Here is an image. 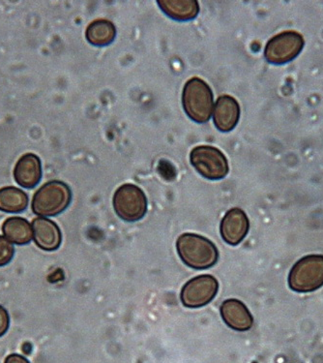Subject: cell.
<instances>
[{"label":"cell","instance_id":"cell-1","mask_svg":"<svg viewBox=\"0 0 323 363\" xmlns=\"http://www.w3.org/2000/svg\"><path fill=\"white\" fill-rule=\"evenodd\" d=\"M177 253L188 267L208 269L218 261L215 245L208 238L196 234H183L176 241Z\"/></svg>","mask_w":323,"mask_h":363},{"label":"cell","instance_id":"cell-2","mask_svg":"<svg viewBox=\"0 0 323 363\" xmlns=\"http://www.w3.org/2000/svg\"><path fill=\"white\" fill-rule=\"evenodd\" d=\"M182 105L186 115L197 123H205L213 111V92L208 83L195 77L185 84Z\"/></svg>","mask_w":323,"mask_h":363},{"label":"cell","instance_id":"cell-3","mask_svg":"<svg viewBox=\"0 0 323 363\" xmlns=\"http://www.w3.org/2000/svg\"><path fill=\"white\" fill-rule=\"evenodd\" d=\"M72 193L64 182L52 180L40 187L33 196L31 208L36 216H57L70 205Z\"/></svg>","mask_w":323,"mask_h":363},{"label":"cell","instance_id":"cell-4","mask_svg":"<svg viewBox=\"0 0 323 363\" xmlns=\"http://www.w3.org/2000/svg\"><path fill=\"white\" fill-rule=\"evenodd\" d=\"M288 285L298 293H310L323 286V256L309 255L299 259L288 275Z\"/></svg>","mask_w":323,"mask_h":363},{"label":"cell","instance_id":"cell-5","mask_svg":"<svg viewBox=\"0 0 323 363\" xmlns=\"http://www.w3.org/2000/svg\"><path fill=\"white\" fill-rule=\"evenodd\" d=\"M115 213L127 222H136L147 213V198L137 185H121L113 195Z\"/></svg>","mask_w":323,"mask_h":363},{"label":"cell","instance_id":"cell-6","mask_svg":"<svg viewBox=\"0 0 323 363\" xmlns=\"http://www.w3.org/2000/svg\"><path fill=\"white\" fill-rule=\"evenodd\" d=\"M190 161L196 171L205 179H223L229 174L230 167L224 153L211 145H198L191 151Z\"/></svg>","mask_w":323,"mask_h":363},{"label":"cell","instance_id":"cell-7","mask_svg":"<svg viewBox=\"0 0 323 363\" xmlns=\"http://www.w3.org/2000/svg\"><path fill=\"white\" fill-rule=\"evenodd\" d=\"M303 47L304 39L300 33L284 31L269 40L264 50V57L273 65H285L295 60Z\"/></svg>","mask_w":323,"mask_h":363},{"label":"cell","instance_id":"cell-8","mask_svg":"<svg viewBox=\"0 0 323 363\" xmlns=\"http://www.w3.org/2000/svg\"><path fill=\"white\" fill-rule=\"evenodd\" d=\"M219 284L212 275H200L188 281L181 291L182 303L188 308H200L213 301L218 293Z\"/></svg>","mask_w":323,"mask_h":363},{"label":"cell","instance_id":"cell-9","mask_svg":"<svg viewBox=\"0 0 323 363\" xmlns=\"http://www.w3.org/2000/svg\"><path fill=\"white\" fill-rule=\"evenodd\" d=\"M249 219L242 209L232 208L221 222V235L227 245H237L243 241L249 232Z\"/></svg>","mask_w":323,"mask_h":363},{"label":"cell","instance_id":"cell-10","mask_svg":"<svg viewBox=\"0 0 323 363\" xmlns=\"http://www.w3.org/2000/svg\"><path fill=\"white\" fill-rule=\"evenodd\" d=\"M240 118V106L230 95L220 96L214 106L213 121L216 128L223 133L232 131Z\"/></svg>","mask_w":323,"mask_h":363},{"label":"cell","instance_id":"cell-11","mask_svg":"<svg viewBox=\"0 0 323 363\" xmlns=\"http://www.w3.org/2000/svg\"><path fill=\"white\" fill-rule=\"evenodd\" d=\"M36 245L44 251H55L62 245V230L57 223L46 217H38L31 223Z\"/></svg>","mask_w":323,"mask_h":363},{"label":"cell","instance_id":"cell-12","mask_svg":"<svg viewBox=\"0 0 323 363\" xmlns=\"http://www.w3.org/2000/svg\"><path fill=\"white\" fill-rule=\"evenodd\" d=\"M227 325L237 331H247L254 325V318L243 302L238 299H227L220 308Z\"/></svg>","mask_w":323,"mask_h":363},{"label":"cell","instance_id":"cell-13","mask_svg":"<svg viewBox=\"0 0 323 363\" xmlns=\"http://www.w3.org/2000/svg\"><path fill=\"white\" fill-rule=\"evenodd\" d=\"M42 177L41 161L34 153H26L18 159L14 169V179L23 188L35 187Z\"/></svg>","mask_w":323,"mask_h":363},{"label":"cell","instance_id":"cell-14","mask_svg":"<svg viewBox=\"0 0 323 363\" xmlns=\"http://www.w3.org/2000/svg\"><path fill=\"white\" fill-rule=\"evenodd\" d=\"M157 4L168 17L179 22L193 20L200 13L197 0H158Z\"/></svg>","mask_w":323,"mask_h":363},{"label":"cell","instance_id":"cell-15","mask_svg":"<svg viewBox=\"0 0 323 363\" xmlns=\"http://www.w3.org/2000/svg\"><path fill=\"white\" fill-rule=\"evenodd\" d=\"M2 232L10 242L18 245H28L33 238V227L22 217H10L5 220Z\"/></svg>","mask_w":323,"mask_h":363},{"label":"cell","instance_id":"cell-16","mask_svg":"<svg viewBox=\"0 0 323 363\" xmlns=\"http://www.w3.org/2000/svg\"><path fill=\"white\" fill-rule=\"evenodd\" d=\"M115 26L110 21L104 18L94 21L89 23L86 30L87 41L95 47L108 46L115 41Z\"/></svg>","mask_w":323,"mask_h":363},{"label":"cell","instance_id":"cell-17","mask_svg":"<svg viewBox=\"0 0 323 363\" xmlns=\"http://www.w3.org/2000/svg\"><path fill=\"white\" fill-rule=\"evenodd\" d=\"M28 206V196L23 190L14 186L0 189V211L18 213L26 211Z\"/></svg>","mask_w":323,"mask_h":363},{"label":"cell","instance_id":"cell-18","mask_svg":"<svg viewBox=\"0 0 323 363\" xmlns=\"http://www.w3.org/2000/svg\"><path fill=\"white\" fill-rule=\"evenodd\" d=\"M15 248L6 238L0 235V267L6 266L14 257Z\"/></svg>","mask_w":323,"mask_h":363},{"label":"cell","instance_id":"cell-19","mask_svg":"<svg viewBox=\"0 0 323 363\" xmlns=\"http://www.w3.org/2000/svg\"><path fill=\"white\" fill-rule=\"evenodd\" d=\"M9 324V314H8L7 310L4 306H0V337L7 333Z\"/></svg>","mask_w":323,"mask_h":363},{"label":"cell","instance_id":"cell-20","mask_svg":"<svg viewBox=\"0 0 323 363\" xmlns=\"http://www.w3.org/2000/svg\"><path fill=\"white\" fill-rule=\"evenodd\" d=\"M4 363H30L26 357L18 354H12L6 357Z\"/></svg>","mask_w":323,"mask_h":363}]
</instances>
